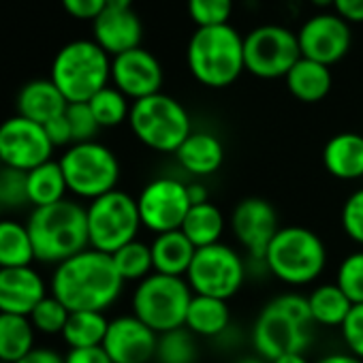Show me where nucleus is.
Listing matches in <instances>:
<instances>
[{
    "label": "nucleus",
    "instance_id": "nucleus-47",
    "mask_svg": "<svg viewBox=\"0 0 363 363\" xmlns=\"http://www.w3.org/2000/svg\"><path fill=\"white\" fill-rule=\"evenodd\" d=\"M18 363H65V357L60 352H56L54 348H33L24 359H20Z\"/></svg>",
    "mask_w": 363,
    "mask_h": 363
},
{
    "label": "nucleus",
    "instance_id": "nucleus-25",
    "mask_svg": "<svg viewBox=\"0 0 363 363\" xmlns=\"http://www.w3.org/2000/svg\"><path fill=\"white\" fill-rule=\"evenodd\" d=\"M284 82H286L289 92L301 103L323 101L329 94L331 84H333L331 69L308 58H299L297 65L286 73Z\"/></svg>",
    "mask_w": 363,
    "mask_h": 363
},
{
    "label": "nucleus",
    "instance_id": "nucleus-34",
    "mask_svg": "<svg viewBox=\"0 0 363 363\" xmlns=\"http://www.w3.org/2000/svg\"><path fill=\"white\" fill-rule=\"evenodd\" d=\"M197 340L186 327H179L158 335L156 361L158 363H195L197 361Z\"/></svg>",
    "mask_w": 363,
    "mask_h": 363
},
{
    "label": "nucleus",
    "instance_id": "nucleus-33",
    "mask_svg": "<svg viewBox=\"0 0 363 363\" xmlns=\"http://www.w3.org/2000/svg\"><path fill=\"white\" fill-rule=\"evenodd\" d=\"M113 265L118 274L122 276L124 282H141L150 274H154V263H152V248L139 240H133L130 244L122 246L111 255Z\"/></svg>",
    "mask_w": 363,
    "mask_h": 363
},
{
    "label": "nucleus",
    "instance_id": "nucleus-20",
    "mask_svg": "<svg viewBox=\"0 0 363 363\" xmlns=\"http://www.w3.org/2000/svg\"><path fill=\"white\" fill-rule=\"evenodd\" d=\"M92 41L116 58L124 52L141 48L143 24L133 9H105L92 22Z\"/></svg>",
    "mask_w": 363,
    "mask_h": 363
},
{
    "label": "nucleus",
    "instance_id": "nucleus-50",
    "mask_svg": "<svg viewBox=\"0 0 363 363\" xmlns=\"http://www.w3.org/2000/svg\"><path fill=\"white\" fill-rule=\"evenodd\" d=\"M272 363H310L308 359H306V354L303 352H291V354H282V357H278L276 361H272Z\"/></svg>",
    "mask_w": 363,
    "mask_h": 363
},
{
    "label": "nucleus",
    "instance_id": "nucleus-55",
    "mask_svg": "<svg viewBox=\"0 0 363 363\" xmlns=\"http://www.w3.org/2000/svg\"><path fill=\"white\" fill-rule=\"evenodd\" d=\"M0 363H11V361H0Z\"/></svg>",
    "mask_w": 363,
    "mask_h": 363
},
{
    "label": "nucleus",
    "instance_id": "nucleus-11",
    "mask_svg": "<svg viewBox=\"0 0 363 363\" xmlns=\"http://www.w3.org/2000/svg\"><path fill=\"white\" fill-rule=\"evenodd\" d=\"M301 58L297 33L280 26L265 24L250 30L244 37V62L246 71L261 79L286 77V73Z\"/></svg>",
    "mask_w": 363,
    "mask_h": 363
},
{
    "label": "nucleus",
    "instance_id": "nucleus-22",
    "mask_svg": "<svg viewBox=\"0 0 363 363\" xmlns=\"http://www.w3.org/2000/svg\"><path fill=\"white\" fill-rule=\"evenodd\" d=\"M67 107V99L52 79H33L18 94V116H24L41 126L62 116Z\"/></svg>",
    "mask_w": 363,
    "mask_h": 363
},
{
    "label": "nucleus",
    "instance_id": "nucleus-9",
    "mask_svg": "<svg viewBox=\"0 0 363 363\" xmlns=\"http://www.w3.org/2000/svg\"><path fill=\"white\" fill-rule=\"evenodd\" d=\"M67 179L69 193L79 199H99L116 191L120 179L118 156L99 141L73 143L58 160Z\"/></svg>",
    "mask_w": 363,
    "mask_h": 363
},
{
    "label": "nucleus",
    "instance_id": "nucleus-2",
    "mask_svg": "<svg viewBox=\"0 0 363 363\" xmlns=\"http://www.w3.org/2000/svg\"><path fill=\"white\" fill-rule=\"evenodd\" d=\"M26 229L35 248V259L41 263L60 265L90 248L86 208L73 199L33 208Z\"/></svg>",
    "mask_w": 363,
    "mask_h": 363
},
{
    "label": "nucleus",
    "instance_id": "nucleus-42",
    "mask_svg": "<svg viewBox=\"0 0 363 363\" xmlns=\"http://www.w3.org/2000/svg\"><path fill=\"white\" fill-rule=\"evenodd\" d=\"M342 337L350 350V354L363 361V303L352 306L346 320L342 323Z\"/></svg>",
    "mask_w": 363,
    "mask_h": 363
},
{
    "label": "nucleus",
    "instance_id": "nucleus-15",
    "mask_svg": "<svg viewBox=\"0 0 363 363\" xmlns=\"http://www.w3.org/2000/svg\"><path fill=\"white\" fill-rule=\"evenodd\" d=\"M301 58L320 62L325 67L337 65L352 45L350 24L335 13H316L303 22L297 33Z\"/></svg>",
    "mask_w": 363,
    "mask_h": 363
},
{
    "label": "nucleus",
    "instance_id": "nucleus-51",
    "mask_svg": "<svg viewBox=\"0 0 363 363\" xmlns=\"http://www.w3.org/2000/svg\"><path fill=\"white\" fill-rule=\"evenodd\" d=\"M107 9H133V0H105Z\"/></svg>",
    "mask_w": 363,
    "mask_h": 363
},
{
    "label": "nucleus",
    "instance_id": "nucleus-37",
    "mask_svg": "<svg viewBox=\"0 0 363 363\" xmlns=\"http://www.w3.org/2000/svg\"><path fill=\"white\" fill-rule=\"evenodd\" d=\"M69 314H71V310L58 297L48 293L35 306V310L30 312L28 318H30L35 331L45 333V335H56V333H62V329L69 320Z\"/></svg>",
    "mask_w": 363,
    "mask_h": 363
},
{
    "label": "nucleus",
    "instance_id": "nucleus-32",
    "mask_svg": "<svg viewBox=\"0 0 363 363\" xmlns=\"http://www.w3.org/2000/svg\"><path fill=\"white\" fill-rule=\"evenodd\" d=\"M109 320L103 312H90L79 310L71 312L69 320L62 329V337L69 344V348H90V346H103V340L107 335Z\"/></svg>",
    "mask_w": 363,
    "mask_h": 363
},
{
    "label": "nucleus",
    "instance_id": "nucleus-30",
    "mask_svg": "<svg viewBox=\"0 0 363 363\" xmlns=\"http://www.w3.org/2000/svg\"><path fill=\"white\" fill-rule=\"evenodd\" d=\"M308 303L312 320L323 327H342L348 312L352 310V301L342 293L335 282L316 286L308 295Z\"/></svg>",
    "mask_w": 363,
    "mask_h": 363
},
{
    "label": "nucleus",
    "instance_id": "nucleus-38",
    "mask_svg": "<svg viewBox=\"0 0 363 363\" xmlns=\"http://www.w3.org/2000/svg\"><path fill=\"white\" fill-rule=\"evenodd\" d=\"M335 284L352 301V306L363 303V250L348 255L335 274Z\"/></svg>",
    "mask_w": 363,
    "mask_h": 363
},
{
    "label": "nucleus",
    "instance_id": "nucleus-27",
    "mask_svg": "<svg viewBox=\"0 0 363 363\" xmlns=\"http://www.w3.org/2000/svg\"><path fill=\"white\" fill-rule=\"evenodd\" d=\"M182 233H184L191 244L199 250V248H208L214 244H220V238L225 233V216L220 212V208H216L212 201L201 203V206H193L182 223Z\"/></svg>",
    "mask_w": 363,
    "mask_h": 363
},
{
    "label": "nucleus",
    "instance_id": "nucleus-39",
    "mask_svg": "<svg viewBox=\"0 0 363 363\" xmlns=\"http://www.w3.org/2000/svg\"><path fill=\"white\" fill-rule=\"evenodd\" d=\"M233 0H189V16L197 28L229 24Z\"/></svg>",
    "mask_w": 363,
    "mask_h": 363
},
{
    "label": "nucleus",
    "instance_id": "nucleus-45",
    "mask_svg": "<svg viewBox=\"0 0 363 363\" xmlns=\"http://www.w3.org/2000/svg\"><path fill=\"white\" fill-rule=\"evenodd\" d=\"M65 363H113L103 346L90 348H69L65 354Z\"/></svg>",
    "mask_w": 363,
    "mask_h": 363
},
{
    "label": "nucleus",
    "instance_id": "nucleus-28",
    "mask_svg": "<svg viewBox=\"0 0 363 363\" xmlns=\"http://www.w3.org/2000/svg\"><path fill=\"white\" fill-rule=\"evenodd\" d=\"M69 186L58 160H48L28 171V199L33 208L54 206L67 199Z\"/></svg>",
    "mask_w": 363,
    "mask_h": 363
},
{
    "label": "nucleus",
    "instance_id": "nucleus-43",
    "mask_svg": "<svg viewBox=\"0 0 363 363\" xmlns=\"http://www.w3.org/2000/svg\"><path fill=\"white\" fill-rule=\"evenodd\" d=\"M62 7L75 20L94 22L107 9V3L105 0H62Z\"/></svg>",
    "mask_w": 363,
    "mask_h": 363
},
{
    "label": "nucleus",
    "instance_id": "nucleus-21",
    "mask_svg": "<svg viewBox=\"0 0 363 363\" xmlns=\"http://www.w3.org/2000/svg\"><path fill=\"white\" fill-rule=\"evenodd\" d=\"M175 158L182 169L193 175H212L225 162V145L216 135L208 130H193L175 152Z\"/></svg>",
    "mask_w": 363,
    "mask_h": 363
},
{
    "label": "nucleus",
    "instance_id": "nucleus-23",
    "mask_svg": "<svg viewBox=\"0 0 363 363\" xmlns=\"http://www.w3.org/2000/svg\"><path fill=\"white\" fill-rule=\"evenodd\" d=\"M325 169L344 182L363 177V135L337 133L323 147Z\"/></svg>",
    "mask_w": 363,
    "mask_h": 363
},
{
    "label": "nucleus",
    "instance_id": "nucleus-4",
    "mask_svg": "<svg viewBox=\"0 0 363 363\" xmlns=\"http://www.w3.org/2000/svg\"><path fill=\"white\" fill-rule=\"evenodd\" d=\"M186 62L201 86L227 88L246 71L244 37L231 24L197 28L186 48Z\"/></svg>",
    "mask_w": 363,
    "mask_h": 363
},
{
    "label": "nucleus",
    "instance_id": "nucleus-26",
    "mask_svg": "<svg viewBox=\"0 0 363 363\" xmlns=\"http://www.w3.org/2000/svg\"><path fill=\"white\" fill-rule=\"evenodd\" d=\"M229 323H231V312L225 299L193 295L184 323V327L191 333L203 337H218L227 331Z\"/></svg>",
    "mask_w": 363,
    "mask_h": 363
},
{
    "label": "nucleus",
    "instance_id": "nucleus-3",
    "mask_svg": "<svg viewBox=\"0 0 363 363\" xmlns=\"http://www.w3.org/2000/svg\"><path fill=\"white\" fill-rule=\"evenodd\" d=\"M312 314L308 297L286 293L272 299L252 325V346L265 361L303 352L312 340Z\"/></svg>",
    "mask_w": 363,
    "mask_h": 363
},
{
    "label": "nucleus",
    "instance_id": "nucleus-53",
    "mask_svg": "<svg viewBox=\"0 0 363 363\" xmlns=\"http://www.w3.org/2000/svg\"><path fill=\"white\" fill-rule=\"evenodd\" d=\"M312 5L314 7H320V9H325V7H331L333 9V0H312Z\"/></svg>",
    "mask_w": 363,
    "mask_h": 363
},
{
    "label": "nucleus",
    "instance_id": "nucleus-49",
    "mask_svg": "<svg viewBox=\"0 0 363 363\" xmlns=\"http://www.w3.org/2000/svg\"><path fill=\"white\" fill-rule=\"evenodd\" d=\"M316 363H363L359 357H354V354H346V352H333V354H327V357H323V359H318Z\"/></svg>",
    "mask_w": 363,
    "mask_h": 363
},
{
    "label": "nucleus",
    "instance_id": "nucleus-48",
    "mask_svg": "<svg viewBox=\"0 0 363 363\" xmlns=\"http://www.w3.org/2000/svg\"><path fill=\"white\" fill-rule=\"evenodd\" d=\"M189 189V199H191V206H201V203H208L210 201V195H208V189L199 182H191L186 184Z\"/></svg>",
    "mask_w": 363,
    "mask_h": 363
},
{
    "label": "nucleus",
    "instance_id": "nucleus-54",
    "mask_svg": "<svg viewBox=\"0 0 363 363\" xmlns=\"http://www.w3.org/2000/svg\"><path fill=\"white\" fill-rule=\"evenodd\" d=\"M0 218H3V208H0Z\"/></svg>",
    "mask_w": 363,
    "mask_h": 363
},
{
    "label": "nucleus",
    "instance_id": "nucleus-8",
    "mask_svg": "<svg viewBox=\"0 0 363 363\" xmlns=\"http://www.w3.org/2000/svg\"><path fill=\"white\" fill-rule=\"evenodd\" d=\"M193 295L186 278L154 272L137 284L133 293V314L160 335L184 327Z\"/></svg>",
    "mask_w": 363,
    "mask_h": 363
},
{
    "label": "nucleus",
    "instance_id": "nucleus-6",
    "mask_svg": "<svg viewBox=\"0 0 363 363\" xmlns=\"http://www.w3.org/2000/svg\"><path fill=\"white\" fill-rule=\"evenodd\" d=\"M263 263L284 284L306 286L323 274L327 248L323 240L306 227H280L267 246Z\"/></svg>",
    "mask_w": 363,
    "mask_h": 363
},
{
    "label": "nucleus",
    "instance_id": "nucleus-40",
    "mask_svg": "<svg viewBox=\"0 0 363 363\" xmlns=\"http://www.w3.org/2000/svg\"><path fill=\"white\" fill-rule=\"evenodd\" d=\"M65 116H67L71 133H73V143L94 141L101 126H99V122H96V118H94L88 103H69Z\"/></svg>",
    "mask_w": 363,
    "mask_h": 363
},
{
    "label": "nucleus",
    "instance_id": "nucleus-10",
    "mask_svg": "<svg viewBox=\"0 0 363 363\" xmlns=\"http://www.w3.org/2000/svg\"><path fill=\"white\" fill-rule=\"evenodd\" d=\"M90 248L113 255L122 246L137 240L141 225L137 199L124 191H111L86 208Z\"/></svg>",
    "mask_w": 363,
    "mask_h": 363
},
{
    "label": "nucleus",
    "instance_id": "nucleus-44",
    "mask_svg": "<svg viewBox=\"0 0 363 363\" xmlns=\"http://www.w3.org/2000/svg\"><path fill=\"white\" fill-rule=\"evenodd\" d=\"M43 128L54 147H71L73 145V133H71V126H69V120L65 113L50 120L48 124H43Z\"/></svg>",
    "mask_w": 363,
    "mask_h": 363
},
{
    "label": "nucleus",
    "instance_id": "nucleus-24",
    "mask_svg": "<svg viewBox=\"0 0 363 363\" xmlns=\"http://www.w3.org/2000/svg\"><path fill=\"white\" fill-rule=\"evenodd\" d=\"M150 248H152L154 272L164 276H177V278H186L191 263L197 255V248L179 229L156 235Z\"/></svg>",
    "mask_w": 363,
    "mask_h": 363
},
{
    "label": "nucleus",
    "instance_id": "nucleus-12",
    "mask_svg": "<svg viewBox=\"0 0 363 363\" xmlns=\"http://www.w3.org/2000/svg\"><path fill=\"white\" fill-rule=\"evenodd\" d=\"M186 280L195 295L231 299L246 282V263L244 259L227 244H214L199 248Z\"/></svg>",
    "mask_w": 363,
    "mask_h": 363
},
{
    "label": "nucleus",
    "instance_id": "nucleus-7",
    "mask_svg": "<svg viewBox=\"0 0 363 363\" xmlns=\"http://www.w3.org/2000/svg\"><path fill=\"white\" fill-rule=\"evenodd\" d=\"M128 124L143 145L162 154H175L193 133L186 107L162 92L135 101L130 105Z\"/></svg>",
    "mask_w": 363,
    "mask_h": 363
},
{
    "label": "nucleus",
    "instance_id": "nucleus-18",
    "mask_svg": "<svg viewBox=\"0 0 363 363\" xmlns=\"http://www.w3.org/2000/svg\"><path fill=\"white\" fill-rule=\"evenodd\" d=\"M158 333L135 314L109 320L103 348L113 363H150L156 357Z\"/></svg>",
    "mask_w": 363,
    "mask_h": 363
},
{
    "label": "nucleus",
    "instance_id": "nucleus-13",
    "mask_svg": "<svg viewBox=\"0 0 363 363\" xmlns=\"http://www.w3.org/2000/svg\"><path fill=\"white\" fill-rule=\"evenodd\" d=\"M137 208L141 225L160 235L182 229V223L193 206L184 182L177 177H156L139 193Z\"/></svg>",
    "mask_w": 363,
    "mask_h": 363
},
{
    "label": "nucleus",
    "instance_id": "nucleus-19",
    "mask_svg": "<svg viewBox=\"0 0 363 363\" xmlns=\"http://www.w3.org/2000/svg\"><path fill=\"white\" fill-rule=\"evenodd\" d=\"M45 295V282L33 265L0 269V312L3 314L30 316Z\"/></svg>",
    "mask_w": 363,
    "mask_h": 363
},
{
    "label": "nucleus",
    "instance_id": "nucleus-35",
    "mask_svg": "<svg viewBox=\"0 0 363 363\" xmlns=\"http://www.w3.org/2000/svg\"><path fill=\"white\" fill-rule=\"evenodd\" d=\"M88 105L101 128L118 126L130 116V103L116 86H105L88 101Z\"/></svg>",
    "mask_w": 363,
    "mask_h": 363
},
{
    "label": "nucleus",
    "instance_id": "nucleus-16",
    "mask_svg": "<svg viewBox=\"0 0 363 363\" xmlns=\"http://www.w3.org/2000/svg\"><path fill=\"white\" fill-rule=\"evenodd\" d=\"M231 229L238 242L257 261H263L267 246L280 231L276 208L259 197H248L240 201L231 214Z\"/></svg>",
    "mask_w": 363,
    "mask_h": 363
},
{
    "label": "nucleus",
    "instance_id": "nucleus-1",
    "mask_svg": "<svg viewBox=\"0 0 363 363\" xmlns=\"http://www.w3.org/2000/svg\"><path fill=\"white\" fill-rule=\"evenodd\" d=\"M124 280L118 274L111 255L86 248L84 252L56 265L52 276V295L71 312H105L122 295Z\"/></svg>",
    "mask_w": 363,
    "mask_h": 363
},
{
    "label": "nucleus",
    "instance_id": "nucleus-41",
    "mask_svg": "<svg viewBox=\"0 0 363 363\" xmlns=\"http://www.w3.org/2000/svg\"><path fill=\"white\" fill-rule=\"evenodd\" d=\"M342 229L359 246H363V189L354 191L342 208Z\"/></svg>",
    "mask_w": 363,
    "mask_h": 363
},
{
    "label": "nucleus",
    "instance_id": "nucleus-5",
    "mask_svg": "<svg viewBox=\"0 0 363 363\" xmlns=\"http://www.w3.org/2000/svg\"><path fill=\"white\" fill-rule=\"evenodd\" d=\"M50 79L67 103H88L96 92L109 86L111 58L94 41H71L56 54Z\"/></svg>",
    "mask_w": 363,
    "mask_h": 363
},
{
    "label": "nucleus",
    "instance_id": "nucleus-31",
    "mask_svg": "<svg viewBox=\"0 0 363 363\" xmlns=\"http://www.w3.org/2000/svg\"><path fill=\"white\" fill-rule=\"evenodd\" d=\"M35 259V248L26 225L9 218H0V269L26 267Z\"/></svg>",
    "mask_w": 363,
    "mask_h": 363
},
{
    "label": "nucleus",
    "instance_id": "nucleus-29",
    "mask_svg": "<svg viewBox=\"0 0 363 363\" xmlns=\"http://www.w3.org/2000/svg\"><path fill=\"white\" fill-rule=\"evenodd\" d=\"M35 327L28 316L0 312V361L18 363L35 348Z\"/></svg>",
    "mask_w": 363,
    "mask_h": 363
},
{
    "label": "nucleus",
    "instance_id": "nucleus-14",
    "mask_svg": "<svg viewBox=\"0 0 363 363\" xmlns=\"http://www.w3.org/2000/svg\"><path fill=\"white\" fill-rule=\"evenodd\" d=\"M54 150L45 128L24 116L7 118L0 124V160L5 167L30 171L52 160Z\"/></svg>",
    "mask_w": 363,
    "mask_h": 363
},
{
    "label": "nucleus",
    "instance_id": "nucleus-17",
    "mask_svg": "<svg viewBox=\"0 0 363 363\" xmlns=\"http://www.w3.org/2000/svg\"><path fill=\"white\" fill-rule=\"evenodd\" d=\"M162 79L164 75L158 58L143 48L111 58V82L126 99H133V103L158 94Z\"/></svg>",
    "mask_w": 363,
    "mask_h": 363
},
{
    "label": "nucleus",
    "instance_id": "nucleus-56",
    "mask_svg": "<svg viewBox=\"0 0 363 363\" xmlns=\"http://www.w3.org/2000/svg\"><path fill=\"white\" fill-rule=\"evenodd\" d=\"M0 169H3V160H0Z\"/></svg>",
    "mask_w": 363,
    "mask_h": 363
},
{
    "label": "nucleus",
    "instance_id": "nucleus-36",
    "mask_svg": "<svg viewBox=\"0 0 363 363\" xmlns=\"http://www.w3.org/2000/svg\"><path fill=\"white\" fill-rule=\"evenodd\" d=\"M30 206L28 199V171L5 167L0 169V208L20 212Z\"/></svg>",
    "mask_w": 363,
    "mask_h": 363
},
{
    "label": "nucleus",
    "instance_id": "nucleus-52",
    "mask_svg": "<svg viewBox=\"0 0 363 363\" xmlns=\"http://www.w3.org/2000/svg\"><path fill=\"white\" fill-rule=\"evenodd\" d=\"M235 363H269V361H265V359L259 357V354H250V357H244V359H240V361H235Z\"/></svg>",
    "mask_w": 363,
    "mask_h": 363
},
{
    "label": "nucleus",
    "instance_id": "nucleus-46",
    "mask_svg": "<svg viewBox=\"0 0 363 363\" xmlns=\"http://www.w3.org/2000/svg\"><path fill=\"white\" fill-rule=\"evenodd\" d=\"M333 13L348 24H363V0H333Z\"/></svg>",
    "mask_w": 363,
    "mask_h": 363
}]
</instances>
